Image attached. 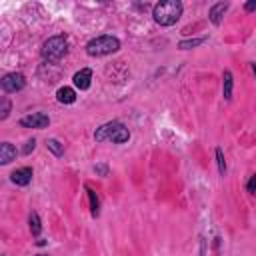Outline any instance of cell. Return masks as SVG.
Listing matches in <instances>:
<instances>
[{"instance_id":"obj_13","label":"cell","mask_w":256,"mask_h":256,"mask_svg":"<svg viewBox=\"0 0 256 256\" xmlns=\"http://www.w3.org/2000/svg\"><path fill=\"white\" fill-rule=\"evenodd\" d=\"M206 42V36H200V38H188V40H180L178 42V48L180 50H190V48H196L200 44Z\"/></svg>"},{"instance_id":"obj_24","label":"cell","mask_w":256,"mask_h":256,"mask_svg":"<svg viewBox=\"0 0 256 256\" xmlns=\"http://www.w3.org/2000/svg\"><path fill=\"white\" fill-rule=\"evenodd\" d=\"M38 256H48V254H38Z\"/></svg>"},{"instance_id":"obj_23","label":"cell","mask_w":256,"mask_h":256,"mask_svg":"<svg viewBox=\"0 0 256 256\" xmlns=\"http://www.w3.org/2000/svg\"><path fill=\"white\" fill-rule=\"evenodd\" d=\"M252 72H254V76H256V62L252 64Z\"/></svg>"},{"instance_id":"obj_3","label":"cell","mask_w":256,"mask_h":256,"mask_svg":"<svg viewBox=\"0 0 256 256\" xmlns=\"http://www.w3.org/2000/svg\"><path fill=\"white\" fill-rule=\"evenodd\" d=\"M120 50V40L112 34H100L86 44V54L88 56H108Z\"/></svg>"},{"instance_id":"obj_16","label":"cell","mask_w":256,"mask_h":256,"mask_svg":"<svg viewBox=\"0 0 256 256\" xmlns=\"http://www.w3.org/2000/svg\"><path fill=\"white\" fill-rule=\"evenodd\" d=\"M28 222H30V232H32V236H40V232H42V222H40V216H38L36 212H30Z\"/></svg>"},{"instance_id":"obj_20","label":"cell","mask_w":256,"mask_h":256,"mask_svg":"<svg viewBox=\"0 0 256 256\" xmlns=\"http://www.w3.org/2000/svg\"><path fill=\"white\" fill-rule=\"evenodd\" d=\"M246 190H248L250 194H254V192H256V174H252V176H250V180H248V184H246Z\"/></svg>"},{"instance_id":"obj_1","label":"cell","mask_w":256,"mask_h":256,"mask_svg":"<svg viewBox=\"0 0 256 256\" xmlns=\"http://www.w3.org/2000/svg\"><path fill=\"white\" fill-rule=\"evenodd\" d=\"M182 12H184V4L180 0H164L152 8V18L160 26H172L180 20Z\"/></svg>"},{"instance_id":"obj_7","label":"cell","mask_w":256,"mask_h":256,"mask_svg":"<svg viewBox=\"0 0 256 256\" xmlns=\"http://www.w3.org/2000/svg\"><path fill=\"white\" fill-rule=\"evenodd\" d=\"M72 82H74V86H76L78 90H88L90 84H92V70H90V68H82V70H78V72L74 74Z\"/></svg>"},{"instance_id":"obj_22","label":"cell","mask_w":256,"mask_h":256,"mask_svg":"<svg viewBox=\"0 0 256 256\" xmlns=\"http://www.w3.org/2000/svg\"><path fill=\"white\" fill-rule=\"evenodd\" d=\"M244 10H246V12L256 10V2H246V4H244Z\"/></svg>"},{"instance_id":"obj_15","label":"cell","mask_w":256,"mask_h":256,"mask_svg":"<svg viewBox=\"0 0 256 256\" xmlns=\"http://www.w3.org/2000/svg\"><path fill=\"white\" fill-rule=\"evenodd\" d=\"M86 192H88V198H90V212L96 218L100 214V200H98V196H96V192L92 188H86Z\"/></svg>"},{"instance_id":"obj_18","label":"cell","mask_w":256,"mask_h":256,"mask_svg":"<svg viewBox=\"0 0 256 256\" xmlns=\"http://www.w3.org/2000/svg\"><path fill=\"white\" fill-rule=\"evenodd\" d=\"M10 100L8 98H2V114H0V120H6L8 118V114H10Z\"/></svg>"},{"instance_id":"obj_21","label":"cell","mask_w":256,"mask_h":256,"mask_svg":"<svg viewBox=\"0 0 256 256\" xmlns=\"http://www.w3.org/2000/svg\"><path fill=\"white\" fill-rule=\"evenodd\" d=\"M34 148H36V140H34V138H30V140H26V146H24V150H22V152H24V154H30Z\"/></svg>"},{"instance_id":"obj_19","label":"cell","mask_w":256,"mask_h":256,"mask_svg":"<svg viewBox=\"0 0 256 256\" xmlns=\"http://www.w3.org/2000/svg\"><path fill=\"white\" fill-rule=\"evenodd\" d=\"M94 172L100 174V176H108V164H96L94 166Z\"/></svg>"},{"instance_id":"obj_10","label":"cell","mask_w":256,"mask_h":256,"mask_svg":"<svg viewBox=\"0 0 256 256\" xmlns=\"http://www.w3.org/2000/svg\"><path fill=\"white\" fill-rule=\"evenodd\" d=\"M56 100L60 104H74L76 102V90L70 86H60L56 90Z\"/></svg>"},{"instance_id":"obj_14","label":"cell","mask_w":256,"mask_h":256,"mask_svg":"<svg viewBox=\"0 0 256 256\" xmlns=\"http://www.w3.org/2000/svg\"><path fill=\"white\" fill-rule=\"evenodd\" d=\"M46 148H48L54 156H62V154H64V144H62L60 140H56V138H48V140H46Z\"/></svg>"},{"instance_id":"obj_6","label":"cell","mask_w":256,"mask_h":256,"mask_svg":"<svg viewBox=\"0 0 256 256\" xmlns=\"http://www.w3.org/2000/svg\"><path fill=\"white\" fill-rule=\"evenodd\" d=\"M50 124V116L44 114V112H30L26 116L20 118V126L22 128H36V130H42V128H48Z\"/></svg>"},{"instance_id":"obj_8","label":"cell","mask_w":256,"mask_h":256,"mask_svg":"<svg viewBox=\"0 0 256 256\" xmlns=\"http://www.w3.org/2000/svg\"><path fill=\"white\" fill-rule=\"evenodd\" d=\"M10 180H12L16 186H28L30 180H32V168H30V166L16 168V170L10 174Z\"/></svg>"},{"instance_id":"obj_9","label":"cell","mask_w":256,"mask_h":256,"mask_svg":"<svg viewBox=\"0 0 256 256\" xmlns=\"http://www.w3.org/2000/svg\"><path fill=\"white\" fill-rule=\"evenodd\" d=\"M228 8H230L228 2H216V4L210 8V12H208L210 22H212L214 26H220V22H222V18H224V14H226Z\"/></svg>"},{"instance_id":"obj_5","label":"cell","mask_w":256,"mask_h":256,"mask_svg":"<svg viewBox=\"0 0 256 256\" xmlns=\"http://www.w3.org/2000/svg\"><path fill=\"white\" fill-rule=\"evenodd\" d=\"M0 86H2V90L6 94H16V92H20L26 86V78L20 72H8V74L2 76Z\"/></svg>"},{"instance_id":"obj_17","label":"cell","mask_w":256,"mask_h":256,"mask_svg":"<svg viewBox=\"0 0 256 256\" xmlns=\"http://www.w3.org/2000/svg\"><path fill=\"white\" fill-rule=\"evenodd\" d=\"M214 154H216V164H218V172L224 176L226 174V160H224V152H222V148L218 146L216 150H214Z\"/></svg>"},{"instance_id":"obj_4","label":"cell","mask_w":256,"mask_h":256,"mask_svg":"<svg viewBox=\"0 0 256 256\" xmlns=\"http://www.w3.org/2000/svg\"><path fill=\"white\" fill-rule=\"evenodd\" d=\"M68 54V38L62 34L50 36L44 44H42V58L48 62H58L60 58H64Z\"/></svg>"},{"instance_id":"obj_11","label":"cell","mask_w":256,"mask_h":256,"mask_svg":"<svg viewBox=\"0 0 256 256\" xmlns=\"http://www.w3.org/2000/svg\"><path fill=\"white\" fill-rule=\"evenodd\" d=\"M232 90H234V76H232V72L230 70H224V74H222V96H224V100H232Z\"/></svg>"},{"instance_id":"obj_2","label":"cell","mask_w":256,"mask_h":256,"mask_svg":"<svg viewBox=\"0 0 256 256\" xmlns=\"http://www.w3.org/2000/svg\"><path fill=\"white\" fill-rule=\"evenodd\" d=\"M94 140H96V142L124 144V142L130 140V130L126 128V124H122V122H118V120H112V122H106V124H102V126L96 128Z\"/></svg>"},{"instance_id":"obj_12","label":"cell","mask_w":256,"mask_h":256,"mask_svg":"<svg viewBox=\"0 0 256 256\" xmlns=\"http://www.w3.org/2000/svg\"><path fill=\"white\" fill-rule=\"evenodd\" d=\"M12 160H16V148H14L10 142H2V144H0V164L6 166V164H10Z\"/></svg>"}]
</instances>
